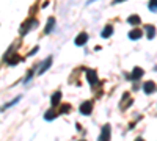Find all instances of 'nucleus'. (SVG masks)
<instances>
[{
  "label": "nucleus",
  "mask_w": 157,
  "mask_h": 141,
  "mask_svg": "<svg viewBox=\"0 0 157 141\" xmlns=\"http://www.w3.org/2000/svg\"><path fill=\"white\" fill-rule=\"evenodd\" d=\"M52 63H54V58L52 57H47L46 60H44V63L41 65V68H39V71H38V75H43L50 66H52Z\"/></svg>",
  "instance_id": "nucleus-6"
},
{
  "label": "nucleus",
  "mask_w": 157,
  "mask_h": 141,
  "mask_svg": "<svg viewBox=\"0 0 157 141\" xmlns=\"http://www.w3.org/2000/svg\"><path fill=\"white\" fill-rule=\"evenodd\" d=\"M148 6H149V9H151L152 13H155V11H157V0H149Z\"/></svg>",
  "instance_id": "nucleus-18"
},
{
  "label": "nucleus",
  "mask_w": 157,
  "mask_h": 141,
  "mask_svg": "<svg viewBox=\"0 0 157 141\" xmlns=\"http://www.w3.org/2000/svg\"><path fill=\"white\" fill-rule=\"evenodd\" d=\"M80 141H86V139H80Z\"/></svg>",
  "instance_id": "nucleus-22"
},
{
  "label": "nucleus",
  "mask_w": 157,
  "mask_h": 141,
  "mask_svg": "<svg viewBox=\"0 0 157 141\" xmlns=\"http://www.w3.org/2000/svg\"><path fill=\"white\" fill-rule=\"evenodd\" d=\"M36 24H38V20H35V19H29V20H25V24L21 27V35H22V36H25V35H27L33 27H36Z\"/></svg>",
  "instance_id": "nucleus-2"
},
{
  "label": "nucleus",
  "mask_w": 157,
  "mask_h": 141,
  "mask_svg": "<svg viewBox=\"0 0 157 141\" xmlns=\"http://www.w3.org/2000/svg\"><path fill=\"white\" fill-rule=\"evenodd\" d=\"M121 2H124V0H113V3L116 5V3H121Z\"/></svg>",
  "instance_id": "nucleus-20"
},
{
  "label": "nucleus",
  "mask_w": 157,
  "mask_h": 141,
  "mask_svg": "<svg viewBox=\"0 0 157 141\" xmlns=\"http://www.w3.org/2000/svg\"><path fill=\"white\" fill-rule=\"evenodd\" d=\"M143 74H145V71H143L141 68H135L132 71V74L129 75V79L130 80H138V79H141V77H143Z\"/></svg>",
  "instance_id": "nucleus-7"
},
{
  "label": "nucleus",
  "mask_w": 157,
  "mask_h": 141,
  "mask_svg": "<svg viewBox=\"0 0 157 141\" xmlns=\"http://www.w3.org/2000/svg\"><path fill=\"white\" fill-rule=\"evenodd\" d=\"M141 35H143V32H141L140 28H132V30L129 32V38H130L132 41H135V39H140V38H141Z\"/></svg>",
  "instance_id": "nucleus-12"
},
{
  "label": "nucleus",
  "mask_w": 157,
  "mask_h": 141,
  "mask_svg": "<svg viewBox=\"0 0 157 141\" xmlns=\"http://www.w3.org/2000/svg\"><path fill=\"white\" fill-rule=\"evenodd\" d=\"M135 141H145V139H143V138H137Z\"/></svg>",
  "instance_id": "nucleus-21"
},
{
  "label": "nucleus",
  "mask_w": 157,
  "mask_h": 141,
  "mask_svg": "<svg viewBox=\"0 0 157 141\" xmlns=\"http://www.w3.org/2000/svg\"><path fill=\"white\" fill-rule=\"evenodd\" d=\"M127 22H129L130 25H140L141 19H140L138 14H132V16H129V17H127Z\"/></svg>",
  "instance_id": "nucleus-15"
},
{
  "label": "nucleus",
  "mask_w": 157,
  "mask_h": 141,
  "mask_svg": "<svg viewBox=\"0 0 157 141\" xmlns=\"http://www.w3.org/2000/svg\"><path fill=\"white\" fill-rule=\"evenodd\" d=\"M57 114H58V113H57L54 108H50V110H47V111L44 113V119H46V121H54V119L57 118Z\"/></svg>",
  "instance_id": "nucleus-14"
},
{
  "label": "nucleus",
  "mask_w": 157,
  "mask_h": 141,
  "mask_svg": "<svg viewBox=\"0 0 157 141\" xmlns=\"http://www.w3.org/2000/svg\"><path fill=\"white\" fill-rule=\"evenodd\" d=\"M146 36L149 38V39H152V38L155 36V27L154 25H146Z\"/></svg>",
  "instance_id": "nucleus-16"
},
{
  "label": "nucleus",
  "mask_w": 157,
  "mask_h": 141,
  "mask_svg": "<svg viewBox=\"0 0 157 141\" xmlns=\"http://www.w3.org/2000/svg\"><path fill=\"white\" fill-rule=\"evenodd\" d=\"M60 100H61V93L60 91H55L54 94H52V97H50V105L52 107H57L60 104Z\"/></svg>",
  "instance_id": "nucleus-10"
},
{
  "label": "nucleus",
  "mask_w": 157,
  "mask_h": 141,
  "mask_svg": "<svg viewBox=\"0 0 157 141\" xmlns=\"http://www.w3.org/2000/svg\"><path fill=\"white\" fill-rule=\"evenodd\" d=\"M5 60H6L8 65H11V66H16L19 61H22V58L17 54H13V57H5Z\"/></svg>",
  "instance_id": "nucleus-8"
},
{
  "label": "nucleus",
  "mask_w": 157,
  "mask_h": 141,
  "mask_svg": "<svg viewBox=\"0 0 157 141\" xmlns=\"http://www.w3.org/2000/svg\"><path fill=\"white\" fill-rule=\"evenodd\" d=\"M110 138H112V127H110V124H104L98 141H110Z\"/></svg>",
  "instance_id": "nucleus-1"
},
{
  "label": "nucleus",
  "mask_w": 157,
  "mask_h": 141,
  "mask_svg": "<svg viewBox=\"0 0 157 141\" xmlns=\"http://www.w3.org/2000/svg\"><path fill=\"white\" fill-rule=\"evenodd\" d=\"M86 43H88V33H85V32L78 33V35L75 36V39H74V44H75L77 47H82V46H85Z\"/></svg>",
  "instance_id": "nucleus-3"
},
{
  "label": "nucleus",
  "mask_w": 157,
  "mask_h": 141,
  "mask_svg": "<svg viewBox=\"0 0 157 141\" xmlns=\"http://www.w3.org/2000/svg\"><path fill=\"white\" fill-rule=\"evenodd\" d=\"M112 33H113V25L107 24L105 27H104V30L101 32V36H102V38H105V39H107V38H110V36H112Z\"/></svg>",
  "instance_id": "nucleus-11"
},
{
  "label": "nucleus",
  "mask_w": 157,
  "mask_h": 141,
  "mask_svg": "<svg viewBox=\"0 0 157 141\" xmlns=\"http://www.w3.org/2000/svg\"><path fill=\"white\" fill-rule=\"evenodd\" d=\"M143 91H145L146 94H151L155 91V83L154 82H146L145 85H143Z\"/></svg>",
  "instance_id": "nucleus-13"
},
{
  "label": "nucleus",
  "mask_w": 157,
  "mask_h": 141,
  "mask_svg": "<svg viewBox=\"0 0 157 141\" xmlns=\"http://www.w3.org/2000/svg\"><path fill=\"white\" fill-rule=\"evenodd\" d=\"M54 28H55V19H54V17H50V19L47 20V24H46L44 33H46V35H50L52 32H54Z\"/></svg>",
  "instance_id": "nucleus-9"
},
{
  "label": "nucleus",
  "mask_w": 157,
  "mask_h": 141,
  "mask_svg": "<svg viewBox=\"0 0 157 141\" xmlns=\"http://www.w3.org/2000/svg\"><path fill=\"white\" fill-rule=\"evenodd\" d=\"M86 79H88V83H90L91 86H96V85L99 83L98 74H96L94 69H88V71H86Z\"/></svg>",
  "instance_id": "nucleus-4"
},
{
  "label": "nucleus",
  "mask_w": 157,
  "mask_h": 141,
  "mask_svg": "<svg viewBox=\"0 0 157 141\" xmlns=\"http://www.w3.org/2000/svg\"><path fill=\"white\" fill-rule=\"evenodd\" d=\"M69 110H71V105L69 104H63L61 105V113H68Z\"/></svg>",
  "instance_id": "nucleus-19"
},
{
  "label": "nucleus",
  "mask_w": 157,
  "mask_h": 141,
  "mask_svg": "<svg viewBox=\"0 0 157 141\" xmlns=\"http://www.w3.org/2000/svg\"><path fill=\"white\" fill-rule=\"evenodd\" d=\"M91 111H93V102L91 100H86V102H83V104L80 105V113L85 114V116L91 114Z\"/></svg>",
  "instance_id": "nucleus-5"
},
{
  "label": "nucleus",
  "mask_w": 157,
  "mask_h": 141,
  "mask_svg": "<svg viewBox=\"0 0 157 141\" xmlns=\"http://www.w3.org/2000/svg\"><path fill=\"white\" fill-rule=\"evenodd\" d=\"M19 100H21V96H19V97H16L14 100H11V102H8V104H5V105H3L2 108H0V111H5V110H8L10 107H13V105H16V104H17Z\"/></svg>",
  "instance_id": "nucleus-17"
}]
</instances>
